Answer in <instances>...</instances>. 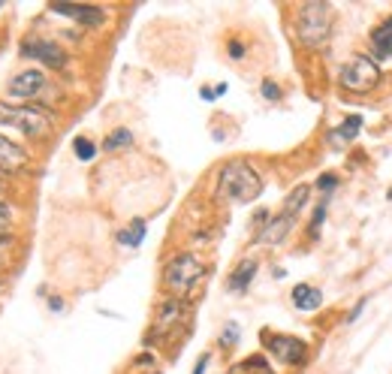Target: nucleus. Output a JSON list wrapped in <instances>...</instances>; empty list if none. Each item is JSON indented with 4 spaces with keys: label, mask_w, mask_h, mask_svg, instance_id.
<instances>
[{
    "label": "nucleus",
    "mask_w": 392,
    "mask_h": 374,
    "mask_svg": "<svg viewBox=\"0 0 392 374\" xmlns=\"http://www.w3.org/2000/svg\"><path fill=\"white\" fill-rule=\"evenodd\" d=\"M73 145H75V157H79V160H94L97 148H94V142H90V139H85V136H79V139H75Z\"/></svg>",
    "instance_id": "obj_18"
},
{
    "label": "nucleus",
    "mask_w": 392,
    "mask_h": 374,
    "mask_svg": "<svg viewBox=\"0 0 392 374\" xmlns=\"http://www.w3.org/2000/svg\"><path fill=\"white\" fill-rule=\"evenodd\" d=\"M163 278H166V287H169L172 293L184 296L187 290H193V284L202 278V263L193 254H178V257L169 259Z\"/></svg>",
    "instance_id": "obj_4"
},
{
    "label": "nucleus",
    "mask_w": 392,
    "mask_h": 374,
    "mask_svg": "<svg viewBox=\"0 0 392 374\" xmlns=\"http://www.w3.org/2000/svg\"><path fill=\"white\" fill-rule=\"evenodd\" d=\"M236 338H238V326L230 323V326L223 329V335H221V344H223V347H232V344H236Z\"/></svg>",
    "instance_id": "obj_20"
},
{
    "label": "nucleus",
    "mask_w": 392,
    "mask_h": 374,
    "mask_svg": "<svg viewBox=\"0 0 392 374\" xmlns=\"http://www.w3.org/2000/svg\"><path fill=\"white\" fill-rule=\"evenodd\" d=\"M230 58H236V60H241V58H245V45L232 40V43H230Z\"/></svg>",
    "instance_id": "obj_25"
},
{
    "label": "nucleus",
    "mask_w": 392,
    "mask_h": 374,
    "mask_svg": "<svg viewBox=\"0 0 392 374\" xmlns=\"http://www.w3.org/2000/svg\"><path fill=\"white\" fill-rule=\"evenodd\" d=\"M262 190V178L256 175V170L245 160H232V163L223 166L221 172V185H217V194L230 202H251L260 196Z\"/></svg>",
    "instance_id": "obj_1"
},
{
    "label": "nucleus",
    "mask_w": 392,
    "mask_h": 374,
    "mask_svg": "<svg viewBox=\"0 0 392 374\" xmlns=\"http://www.w3.org/2000/svg\"><path fill=\"white\" fill-rule=\"evenodd\" d=\"M127 145H133V133H130V130H115V133L106 136L103 148L106 151H121V148H127Z\"/></svg>",
    "instance_id": "obj_17"
},
{
    "label": "nucleus",
    "mask_w": 392,
    "mask_h": 374,
    "mask_svg": "<svg viewBox=\"0 0 392 374\" xmlns=\"http://www.w3.org/2000/svg\"><path fill=\"white\" fill-rule=\"evenodd\" d=\"M293 305H296L299 311H317L323 305V293L311 284H299L293 290Z\"/></svg>",
    "instance_id": "obj_11"
},
{
    "label": "nucleus",
    "mask_w": 392,
    "mask_h": 374,
    "mask_svg": "<svg viewBox=\"0 0 392 374\" xmlns=\"http://www.w3.org/2000/svg\"><path fill=\"white\" fill-rule=\"evenodd\" d=\"M262 94H266L269 100H278V97H281V88H278L275 82H262Z\"/></svg>",
    "instance_id": "obj_22"
},
{
    "label": "nucleus",
    "mask_w": 392,
    "mask_h": 374,
    "mask_svg": "<svg viewBox=\"0 0 392 374\" xmlns=\"http://www.w3.org/2000/svg\"><path fill=\"white\" fill-rule=\"evenodd\" d=\"M359 130H362V118H347V121H344V127L338 130L335 136H341V139H353V136H356Z\"/></svg>",
    "instance_id": "obj_19"
},
{
    "label": "nucleus",
    "mask_w": 392,
    "mask_h": 374,
    "mask_svg": "<svg viewBox=\"0 0 392 374\" xmlns=\"http://www.w3.org/2000/svg\"><path fill=\"white\" fill-rule=\"evenodd\" d=\"M371 43H374V55L380 58V60H387L392 58V15L387 21H383L380 27L374 30V36H371Z\"/></svg>",
    "instance_id": "obj_13"
},
{
    "label": "nucleus",
    "mask_w": 392,
    "mask_h": 374,
    "mask_svg": "<svg viewBox=\"0 0 392 374\" xmlns=\"http://www.w3.org/2000/svg\"><path fill=\"white\" fill-rule=\"evenodd\" d=\"M323 218H326V202H320L317 205V211H314V220H311V235L320 233V224H323Z\"/></svg>",
    "instance_id": "obj_21"
},
{
    "label": "nucleus",
    "mask_w": 392,
    "mask_h": 374,
    "mask_svg": "<svg viewBox=\"0 0 392 374\" xmlns=\"http://www.w3.org/2000/svg\"><path fill=\"white\" fill-rule=\"evenodd\" d=\"M254 274H256V263H254V259H245V263H241L238 269L232 272V278H230V290H236V293H241V290H247V284L254 281Z\"/></svg>",
    "instance_id": "obj_15"
},
{
    "label": "nucleus",
    "mask_w": 392,
    "mask_h": 374,
    "mask_svg": "<svg viewBox=\"0 0 392 374\" xmlns=\"http://www.w3.org/2000/svg\"><path fill=\"white\" fill-rule=\"evenodd\" d=\"M42 85H45L42 70H21L19 75L10 79V94L12 97H34L42 91Z\"/></svg>",
    "instance_id": "obj_9"
},
{
    "label": "nucleus",
    "mask_w": 392,
    "mask_h": 374,
    "mask_svg": "<svg viewBox=\"0 0 392 374\" xmlns=\"http://www.w3.org/2000/svg\"><path fill=\"white\" fill-rule=\"evenodd\" d=\"M206 365H208V353H202L199 362H196V369H193V374H206Z\"/></svg>",
    "instance_id": "obj_26"
},
{
    "label": "nucleus",
    "mask_w": 392,
    "mask_h": 374,
    "mask_svg": "<svg viewBox=\"0 0 392 374\" xmlns=\"http://www.w3.org/2000/svg\"><path fill=\"white\" fill-rule=\"evenodd\" d=\"M377 67L371 58L365 55H356L350 58L347 64L341 67V73H338V82H341V88L347 91H356V94H362V91H371L377 85Z\"/></svg>",
    "instance_id": "obj_5"
},
{
    "label": "nucleus",
    "mask_w": 392,
    "mask_h": 374,
    "mask_svg": "<svg viewBox=\"0 0 392 374\" xmlns=\"http://www.w3.org/2000/svg\"><path fill=\"white\" fill-rule=\"evenodd\" d=\"M21 55L42 60L45 67H55V70H60V67L66 64L64 49H60V45H55V43H49V40H40V36H27V40L21 43Z\"/></svg>",
    "instance_id": "obj_6"
},
{
    "label": "nucleus",
    "mask_w": 392,
    "mask_h": 374,
    "mask_svg": "<svg viewBox=\"0 0 392 374\" xmlns=\"http://www.w3.org/2000/svg\"><path fill=\"white\" fill-rule=\"evenodd\" d=\"M27 166V151L21 145L10 142L6 136H0V172H19Z\"/></svg>",
    "instance_id": "obj_10"
},
{
    "label": "nucleus",
    "mask_w": 392,
    "mask_h": 374,
    "mask_svg": "<svg viewBox=\"0 0 392 374\" xmlns=\"http://www.w3.org/2000/svg\"><path fill=\"white\" fill-rule=\"evenodd\" d=\"M10 220H12V209L6 202H0V230H3V226H10Z\"/></svg>",
    "instance_id": "obj_23"
},
{
    "label": "nucleus",
    "mask_w": 392,
    "mask_h": 374,
    "mask_svg": "<svg viewBox=\"0 0 392 374\" xmlns=\"http://www.w3.org/2000/svg\"><path fill=\"white\" fill-rule=\"evenodd\" d=\"M290 226H293V215H286V211H281L271 224L262 230V235H260V242L262 245H278V242L284 239L286 233H290Z\"/></svg>",
    "instance_id": "obj_12"
},
{
    "label": "nucleus",
    "mask_w": 392,
    "mask_h": 374,
    "mask_svg": "<svg viewBox=\"0 0 392 374\" xmlns=\"http://www.w3.org/2000/svg\"><path fill=\"white\" fill-rule=\"evenodd\" d=\"M49 308H51V311H60V308H64V302H60L58 296H55V299H49Z\"/></svg>",
    "instance_id": "obj_27"
},
{
    "label": "nucleus",
    "mask_w": 392,
    "mask_h": 374,
    "mask_svg": "<svg viewBox=\"0 0 392 374\" xmlns=\"http://www.w3.org/2000/svg\"><path fill=\"white\" fill-rule=\"evenodd\" d=\"M389 196H392V190H389Z\"/></svg>",
    "instance_id": "obj_28"
},
{
    "label": "nucleus",
    "mask_w": 392,
    "mask_h": 374,
    "mask_svg": "<svg viewBox=\"0 0 392 374\" xmlns=\"http://www.w3.org/2000/svg\"><path fill=\"white\" fill-rule=\"evenodd\" d=\"M142 239H145V220H142V218L133 220L130 230H121V233H118V242H121V245H127V248L142 245Z\"/></svg>",
    "instance_id": "obj_16"
},
{
    "label": "nucleus",
    "mask_w": 392,
    "mask_h": 374,
    "mask_svg": "<svg viewBox=\"0 0 392 374\" xmlns=\"http://www.w3.org/2000/svg\"><path fill=\"white\" fill-rule=\"evenodd\" d=\"M329 27H332V10L326 3H305L299 10V40L305 45H317L326 43L329 36Z\"/></svg>",
    "instance_id": "obj_3"
},
{
    "label": "nucleus",
    "mask_w": 392,
    "mask_h": 374,
    "mask_svg": "<svg viewBox=\"0 0 392 374\" xmlns=\"http://www.w3.org/2000/svg\"><path fill=\"white\" fill-rule=\"evenodd\" d=\"M335 185H338V178H335V175H323V178L317 181V187H320V190H332Z\"/></svg>",
    "instance_id": "obj_24"
},
{
    "label": "nucleus",
    "mask_w": 392,
    "mask_h": 374,
    "mask_svg": "<svg viewBox=\"0 0 392 374\" xmlns=\"http://www.w3.org/2000/svg\"><path fill=\"white\" fill-rule=\"evenodd\" d=\"M51 12L70 15V19H75L85 27H100L103 19H106L103 10H97V6H79V3H51Z\"/></svg>",
    "instance_id": "obj_8"
},
{
    "label": "nucleus",
    "mask_w": 392,
    "mask_h": 374,
    "mask_svg": "<svg viewBox=\"0 0 392 374\" xmlns=\"http://www.w3.org/2000/svg\"><path fill=\"white\" fill-rule=\"evenodd\" d=\"M269 347H271V353L278 356L281 362H302L305 360V341H299V338H293V335H271V341H269Z\"/></svg>",
    "instance_id": "obj_7"
},
{
    "label": "nucleus",
    "mask_w": 392,
    "mask_h": 374,
    "mask_svg": "<svg viewBox=\"0 0 392 374\" xmlns=\"http://www.w3.org/2000/svg\"><path fill=\"white\" fill-rule=\"evenodd\" d=\"M181 302L178 299H169V302H163V308H160V314H157V326H154V332L160 335V332H166L169 326H175L178 320H181Z\"/></svg>",
    "instance_id": "obj_14"
},
{
    "label": "nucleus",
    "mask_w": 392,
    "mask_h": 374,
    "mask_svg": "<svg viewBox=\"0 0 392 374\" xmlns=\"http://www.w3.org/2000/svg\"><path fill=\"white\" fill-rule=\"evenodd\" d=\"M0 124H10L15 130H21L25 136L42 139L51 130V115L42 109H34V106H12L0 100Z\"/></svg>",
    "instance_id": "obj_2"
}]
</instances>
